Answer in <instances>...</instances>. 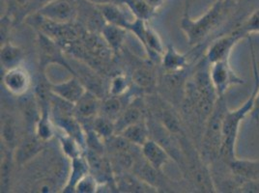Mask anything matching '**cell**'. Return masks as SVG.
Listing matches in <instances>:
<instances>
[{
  "instance_id": "obj_34",
  "label": "cell",
  "mask_w": 259,
  "mask_h": 193,
  "mask_svg": "<svg viewBox=\"0 0 259 193\" xmlns=\"http://www.w3.org/2000/svg\"><path fill=\"white\" fill-rule=\"evenodd\" d=\"M27 0H5L6 3V10L5 14L11 18L14 22L16 16L21 11L22 7L25 5Z\"/></svg>"
},
{
  "instance_id": "obj_10",
  "label": "cell",
  "mask_w": 259,
  "mask_h": 193,
  "mask_svg": "<svg viewBox=\"0 0 259 193\" xmlns=\"http://www.w3.org/2000/svg\"><path fill=\"white\" fill-rule=\"evenodd\" d=\"M51 91L54 95L75 105L87 93V89L80 79L74 75L63 82L51 83Z\"/></svg>"
},
{
  "instance_id": "obj_18",
  "label": "cell",
  "mask_w": 259,
  "mask_h": 193,
  "mask_svg": "<svg viewBox=\"0 0 259 193\" xmlns=\"http://www.w3.org/2000/svg\"><path fill=\"white\" fill-rule=\"evenodd\" d=\"M161 60L165 72L182 71L190 64L188 55L180 54L172 45L166 46Z\"/></svg>"
},
{
  "instance_id": "obj_33",
  "label": "cell",
  "mask_w": 259,
  "mask_h": 193,
  "mask_svg": "<svg viewBox=\"0 0 259 193\" xmlns=\"http://www.w3.org/2000/svg\"><path fill=\"white\" fill-rule=\"evenodd\" d=\"M128 88L129 83L127 77L124 75H115L110 81L109 94L110 96H124L128 91Z\"/></svg>"
},
{
  "instance_id": "obj_7",
  "label": "cell",
  "mask_w": 259,
  "mask_h": 193,
  "mask_svg": "<svg viewBox=\"0 0 259 193\" xmlns=\"http://www.w3.org/2000/svg\"><path fill=\"white\" fill-rule=\"evenodd\" d=\"M37 14L56 23H72L77 20V0H53Z\"/></svg>"
},
{
  "instance_id": "obj_13",
  "label": "cell",
  "mask_w": 259,
  "mask_h": 193,
  "mask_svg": "<svg viewBox=\"0 0 259 193\" xmlns=\"http://www.w3.org/2000/svg\"><path fill=\"white\" fill-rule=\"evenodd\" d=\"M232 174L243 182H259V161L235 158L228 163Z\"/></svg>"
},
{
  "instance_id": "obj_22",
  "label": "cell",
  "mask_w": 259,
  "mask_h": 193,
  "mask_svg": "<svg viewBox=\"0 0 259 193\" xmlns=\"http://www.w3.org/2000/svg\"><path fill=\"white\" fill-rule=\"evenodd\" d=\"M143 119V110L141 107L136 104L130 105L129 107L124 109V111L115 121V134L121 133L131 125L138 123Z\"/></svg>"
},
{
  "instance_id": "obj_5",
  "label": "cell",
  "mask_w": 259,
  "mask_h": 193,
  "mask_svg": "<svg viewBox=\"0 0 259 193\" xmlns=\"http://www.w3.org/2000/svg\"><path fill=\"white\" fill-rule=\"evenodd\" d=\"M210 75L219 98L226 96L230 87L246 83V80L239 76L231 68L229 59L210 64Z\"/></svg>"
},
{
  "instance_id": "obj_28",
  "label": "cell",
  "mask_w": 259,
  "mask_h": 193,
  "mask_svg": "<svg viewBox=\"0 0 259 193\" xmlns=\"http://www.w3.org/2000/svg\"><path fill=\"white\" fill-rule=\"evenodd\" d=\"M92 129L104 140H108L115 134V122L104 115L99 114L93 118Z\"/></svg>"
},
{
  "instance_id": "obj_19",
  "label": "cell",
  "mask_w": 259,
  "mask_h": 193,
  "mask_svg": "<svg viewBox=\"0 0 259 193\" xmlns=\"http://www.w3.org/2000/svg\"><path fill=\"white\" fill-rule=\"evenodd\" d=\"M128 32L129 31L125 28L106 22L101 30V35L103 36L106 43H108L109 49L113 53H116L123 45Z\"/></svg>"
},
{
  "instance_id": "obj_29",
  "label": "cell",
  "mask_w": 259,
  "mask_h": 193,
  "mask_svg": "<svg viewBox=\"0 0 259 193\" xmlns=\"http://www.w3.org/2000/svg\"><path fill=\"white\" fill-rule=\"evenodd\" d=\"M133 81L141 89H151L157 83V77L151 69L141 67L134 71Z\"/></svg>"
},
{
  "instance_id": "obj_38",
  "label": "cell",
  "mask_w": 259,
  "mask_h": 193,
  "mask_svg": "<svg viewBox=\"0 0 259 193\" xmlns=\"http://www.w3.org/2000/svg\"><path fill=\"white\" fill-rule=\"evenodd\" d=\"M184 1V6H185V10H184V14H189L188 12L190 10V8H191V6L193 5V3H194L195 0H183Z\"/></svg>"
},
{
  "instance_id": "obj_4",
  "label": "cell",
  "mask_w": 259,
  "mask_h": 193,
  "mask_svg": "<svg viewBox=\"0 0 259 193\" xmlns=\"http://www.w3.org/2000/svg\"><path fill=\"white\" fill-rule=\"evenodd\" d=\"M246 38V34L241 30L239 26L229 32L218 36L206 47L204 54L206 59L210 64L229 59L234 47L240 41Z\"/></svg>"
},
{
  "instance_id": "obj_25",
  "label": "cell",
  "mask_w": 259,
  "mask_h": 193,
  "mask_svg": "<svg viewBox=\"0 0 259 193\" xmlns=\"http://www.w3.org/2000/svg\"><path fill=\"white\" fill-rule=\"evenodd\" d=\"M3 155L1 161V191H9L11 181L12 170L14 159V151L9 149L5 145L2 147Z\"/></svg>"
},
{
  "instance_id": "obj_36",
  "label": "cell",
  "mask_w": 259,
  "mask_h": 193,
  "mask_svg": "<svg viewBox=\"0 0 259 193\" xmlns=\"http://www.w3.org/2000/svg\"><path fill=\"white\" fill-rule=\"evenodd\" d=\"M87 1L96 5V6L106 5V4H121L122 5V0H87Z\"/></svg>"
},
{
  "instance_id": "obj_1",
  "label": "cell",
  "mask_w": 259,
  "mask_h": 193,
  "mask_svg": "<svg viewBox=\"0 0 259 193\" xmlns=\"http://www.w3.org/2000/svg\"><path fill=\"white\" fill-rule=\"evenodd\" d=\"M238 4L239 2L235 0H216L197 19H192L189 14H184L181 30L189 44L192 46L200 45L220 28H224L236 11Z\"/></svg>"
},
{
  "instance_id": "obj_16",
  "label": "cell",
  "mask_w": 259,
  "mask_h": 193,
  "mask_svg": "<svg viewBox=\"0 0 259 193\" xmlns=\"http://www.w3.org/2000/svg\"><path fill=\"white\" fill-rule=\"evenodd\" d=\"M90 172L89 164L84 155H81L76 159L70 160V171L67 182L63 188V192H74L75 185L84 175Z\"/></svg>"
},
{
  "instance_id": "obj_20",
  "label": "cell",
  "mask_w": 259,
  "mask_h": 193,
  "mask_svg": "<svg viewBox=\"0 0 259 193\" xmlns=\"http://www.w3.org/2000/svg\"><path fill=\"white\" fill-rule=\"evenodd\" d=\"M117 134H121L123 137L128 140L130 143L137 145L138 147H142V145L147 140L150 139L149 127L144 119L138 123L131 125L128 128L124 129L121 133H117Z\"/></svg>"
},
{
  "instance_id": "obj_12",
  "label": "cell",
  "mask_w": 259,
  "mask_h": 193,
  "mask_svg": "<svg viewBox=\"0 0 259 193\" xmlns=\"http://www.w3.org/2000/svg\"><path fill=\"white\" fill-rule=\"evenodd\" d=\"M141 154L145 161L158 171H162L169 161V156L165 148L158 141L151 138L142 145Z\"/></svg>"
},
{
  "instance_id": "obj_11",
  "label": "cell",
  "mask_w": 259,
  "mask_h": 193,
  "mask_svg": "<svg viewBox=\"0 0 259 193\" xmlns=\"http://www.w3.org/2000/svg\"><path fill=\"white\" fill-rule=\"evenodd\" d=\"M45 142L35 134L25 138L14 151V159L20 166H24L36 159L44 151Z\"/></svg>"
},
{
  "instance_id": "obj_3",
  "label": "cell",
  "mask_w": 259,
  "mask_h": 193,
  "mask_svg": "<svg viewBox=\"0 0 259 193\" xmlns=\"http://www.w3.org/2000/svg\"><path fill=\"white\" fill-rule=\"evenodd\" d=\"M227 109L226 96H220L206 121L199 143V153L208 166L220 159L223 145V124Z\"/></svg>"
},
{
  "instance_id": "obj_35",
  "label": "cell",
  "mask_w": 259,
  "mask_h": 193,
  "mask_svg": "<svg viewBox=\"0 0 259 193\" xmlns=\"http://www.w3.org/2000/svg\"><path fill=\"white\" fill-rule=\"evenodd\" d=\"M250 117L253 121L259 122V84L253 99V107L250 112Z\"/></svg>"
},
{
  "instance_id": "obj_23",
  "label": "cell",
  "mask_w": 259,
  "mask_h": 193,
  "mask_svg": "<svg viewBox=\"0 0 259 193\" xmlns=\"http://www.w3.org/2000/svg\"><path fill=\"white\" fill-rule=\"evenodd\" d=\"M122 5L133 14L134 18L143 22H149L157 13L145 0H122Z\"/></svg>"
},
{
  "instance_id": "obj_6",
  "label": "cell",
  "mask_w": 259,
  "mask_h": 193,
  "mask_svg": "<svg viewBox=\"0 0 259 193\" xmlns=\"http://www.w3.org/2000/svg\"><path fill=\"white\" fill-rule=\"evenodd\" d=\"M129 32L134 33L140 40L150 58L162 57L165 49L160 35L156 32L147 22L135 19L128 27Z\"/></svg>"
},
{
  "instance_id": "obj_32",
  "label": "cell",
  "mask_w": 259,
  "mask_h": 193,
  "mask_svg": "<svg viewBox=\"0 0 259 193\" xmlns=\"http://www.w3.org/2000/svg\"><path fill=\"white\" fill-rule=\"evenodd\" d=\"M100 182L96 177L90 172L84 175L75 185L74 192L77 193H95L99 189Z\"/></svg>"
},
{
  "instance_id": "obj_24",
  "label": "cell",
  "mask_w": 259,
  "mask_h": 193,
  "mask_svg": "<svg viewBox=\"0 0 259 193\" xmlns=\"http://www.w3.org/2000/svg\"><path fill=\"white\" fill-rule=\"evenodd\" d=\"M1 140L3 145L11 150H15L19 143L18 130L15 120L11 116H3L1 125Z\"/></svg>"
},
{
  "instance_id": "obj_15",
  "label": "cell",
  "mask_w": 259,
  "mask_h": 193,
  "mask_svg": "<svg viewBox=\"0 0 259 193\" xmlns=\"http://www.w3.org/2000/svg\"><path fill=\"white\" fill-rule=\"evenodd\" d=\"M118 180L116 181L117 188L126 192H154L157 191V187L150 183L141 180L137 175L134 176L126 172L118 173Z\"/></svg>"
},
{
  "instance_id": "obj_37",
  "label": "cell",
  "mask_w": 259,
  "mask_h": 193,
  "mask_svg": "<svg viewBox=\"0 0 259 193\" xmlns=\"http://www.w3.org/2000/svg\"><path fill=\"white\" fill-rule=\"evenodd\" d=\"M145 1L149 4V6L151 7L152 9H154L156 12L162 7V5L165 2V0H145Z\"/></svg>"
},
{
  "instance_id": "obj_30",
  "label": "cell",
  "mask_w": 259,
  "mask_h": 193,
  "mask_svg": "<svg viewBox=\"0 0 259 193\" xmlns=\"http://www.w3.org/2000/svg\"><path fill=\"white\" fill-rule=\"evenodd\" d=\"M51 1L53 0H27L25 5L22 7V10L16 16L14 20V24L17 25L21 22H24L26 18L34 14H37Z\"/></svg>"
},
{
  "instance_id": "obj_39",
  "label": "cell",
  "mask_w": 259,
  "mask_h": 193,
  "mask_svg": "<svg viewBox=\"0 0 259 193\" xmlns=\"http://www.w3.org/2000/svg\"><path fill=\"white\" fill-rule=\"evenodd\" d=\"M235 1H237V2H240V1H241V0H235Z\"/></svg>"
},
{
  "instance_id": "obj_8",
  "label": "cell",
  "mask_w": 259,
  "mask_h": 193,
  "mask_svg": "<svg viewBox=\"0 0 259 193\" xmlns=\"http://www.w3.org/2000/svg\"><path fill=\"white\" fill-rule=\"evenodd\" d=\"M38 46L40 53V66L45 69L48 65L58 64L65 67L70 73L74 75L71 65L65 59L64 55L59 45L52 38L46 36L43 33H38Z\"/></svg>"
},
{
  "instance_id": "obj_9",
  "label": "cell",
  "mask_w": 259,
  "mask_h": 193,
  "mask_svg": "<svg viewBox=\"0 0 259 193\" xmlns=\"http://www.w3.org/2000/svg\"><path fill=\"white\" fill-rule=\"evenodd\" d=\"M5 89L13 96H22L29 93L32 87L30 73L22 66L7 70L2 77Z\"/></svg>"
},
{
  "instance_id": "obj_31",
  "label": "cell",
  "mask_w": 259,
  "mask_h": 193,
  "mask_svg": "<svg viewBox=\"0 0 259 193\" xmlns=\"http://www.w3.org/2000/svg\"><path fill=\"white\" fill-rule=\"evenodd\" d=\"M238 26L246 34L247 38L253 34H259V7L249 13Z\"/></svg>"
},
{
  "instance_id": "obj_2",
  "label": "cell",
  "mask_w": 259,
  "mask_h": 193,
  "mask_svg": "<svg viewBox=\"0 0 259 193\" xmlns=\"http://www.w3.org/2000/svg\"><path fill=\"white\" fill-rule=\"evenodd\" d=\"M249 43H250L249 45H250V54H251V61H252V69H253L254 85L250 96L241 107H239L234 110H230L228 108L226 112V115L224 118V124H223V145H222L220 159L226 161L227 163H229L237 157L236 142H237L240 127L244 119L251 112V109L253 107V99L259 84L258 68H257V63L255 59L254 47L251 40Z\"/></svg>"
},
{
  "instance_id": "obj_21",
  "label": "cell",
  "mask_w": 259,
  "mask_h": 193,
  "mask_svg": "<svg viewBox=\"0 0 259 193\" xmlns=\"http://www.w3.org/2000/svg\"><path fill=\"white\" fill-rule=\"evenodd\" d=\"M1 65L7 71L22 66L24 54L21 47L7 42L1 44Z\"/></svg>"
},
{
  "instance_id": "obj_27",
  "label": "cell",
  "mask_w": 259,
  "mask_h": 193,
  "mask_svg": "<svg viewBox=\"0 0 259 193\" xmlns=\"http://www.w3.org/2000/svg\"><path fill=\"white\" fill-rule=\"evenodd\" d=\"M121 98L122 96H111L106 99L101 105L100 114L111 119L115 122L121 115V113L124 111V109L126 108L123 107V102Z\"/></svg>"
},
{
  "instance_id": "obj_14",
  "label": "cell",
  "mask_w": 259,
  "mask_h": 193,
  "mask_svg": "<svg viewBox=\"0 0 259 193\" xmlns=\"http://www.w3.org/2000/svg\"><path fill=\"white\" fill-rule=\"evenodd\" d=\"M100 96L87 90V93L75 104V115L80 120L95 118L101 110Z\"/></svg>"
},
{
  "instance_id": "obj_26",
  "label": "cell",
  "mask_w": 259,
  "mask_h": 193,
  "mask_svg": "<svg viewBox=\"0 0 259 193\" xmlns=\"http://www.w3.org/2000/svg\"><path fill=\"white\" fill-rule=\"evenodd\" d=\"M58 135H59L58 141H59L60 149L62 151L65 157L69 159V161L83 155L84 148L80 145V143L77 140L66 134L63 131Z\"/></svg>"
},
{
  "instance_id": "obj_17",
  "label": "cell",
  "mask_w": 259,
  "mask_h": 193,
  "mask_svg": "<svg viewBox=\"0 0 259 193\" xmlns=\"http://www.w3.org/2000/svg\"><path fill=\"white\" fill-rule=\"evenodd\" d=\"M122 6L123 5L121 4H106L98 6V8L102 13L106 22L117 25L119 27L128 30L131 22L135 19H129L128 15L122 9Z\"/></svg>"
}]
</instances>
